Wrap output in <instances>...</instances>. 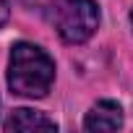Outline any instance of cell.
<instances>
[{"label":"cell","mask_w":133,"mask_h":133,"mask_svg":"<svg viewBox=\"0 0 133 133\" xmlns=\"http://www.w3.org/2000/svg\"><path fill=\"white\" fill-rule=\"evenodd\" d=\"M52 26L63 42L84 44L99 29V5L94 0H57L52 5Z\"/></svg>","instance_id":"2"},{"label":"cell","mask_w":133,"mask_h":133,"mask_svg":"<svg viewBox=\"0 0 133 133\" xmlns=\"http://www.w3.org/2000/svg\"><path fill=\"white\" fill-rule=\"evenodd\" d=\"M55 60L34 42H16L8 57V89L26 99H42L55 84Z\"/></svg>","instance_id":"1"},{"label":"cell","mask_w":133,"mask_h":133,"mask_svg":"<svg viewBox=\"0 0 133 133\" xmlns=\"http://www.w3.org/2000/svg\"><path fill=\"white\" fill-rule=\"evenodd\" d=\"M86 130H117L123 128V107L112 99H99L97 104L89 107L84 117Z\"/></svg>","instance_id":"3"},{"label":"cell","mask_w":133,"mask_h":133,"mask_svg":"<svg viewBox=\"0 0 133 133\" xmlns=\"http://www.w3.org/2000/svg\"><path fill=\"white\" fill-rule=\"evenodd\" d=\"M5 130H57V123L50 120L44 112L29 110V107H18L11 112V117L3 125Z\"/></svg>","instance_id":"4"},{"label":"cell","mask_w":133,"mask_h":133,"mask_svg":"<svg viewBox=\"0 0 133 133\" xmlns=\"http://www.w3.org/2000/svg\"><path fill=\"white\" fill-rule=\"evenodd\" d=\"M11 18V5H8V0H0V26H5Z\"/></svg>","instance_id":"5"},{"label":"cell","mask_w":133,"mask_h":133,"mask_svg":"<svg viewBox=\"0 0 133 133\" xmlns=\"http://www.w3.org/2000/svg\"><path fill=\"white\" fill-rule=\"evenodd\" d=\"M130 24H133V11H130Z\"/></svg>","instance_id":"6"}]
</instances>
